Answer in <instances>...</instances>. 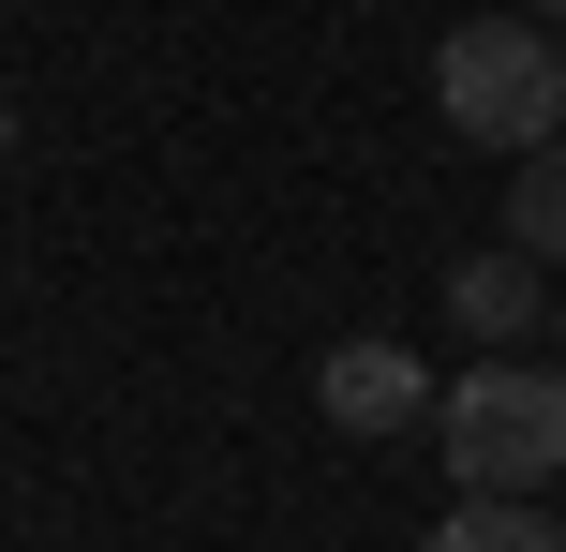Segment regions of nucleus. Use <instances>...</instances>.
Segmentation results:
<instances>
[{
	"instance_id": "nucleus-1",
	"label": "nucleus",
	"mask_w": 566,
	"mask_h": 552,
	"mask_svg": "<svg viewBox=\"0 0 566 552\" xmlns=\"http://www.w3.org/2000/svg\"><path fill=\"white\" fill-rule=\"evenodd\" d=\"M432 119H448L462 149H552L566 135V45L552 15H462L448 45H432Z\"/></svg>"
},
{
	"instance_id": "nucleus-8",
	"label": "nucleus",
	"mask_w": 566,
	"mask_h": 552,
	"mask_svg": "<svg viewBox=\"0 0 566 552\" xmlns=\"http://www.w3.org/2000/svg\"><path fill=\"white\" fill-rule=\"evenodd\" d=\"M537 15H566V0H537Z\"/></svg>"
},
{
	"instance_id": "nucleus-3",
	"label": "nucleus",
	"mask_w": 566,
	"mask_h": 552,
	"mask_svg": "<svg viewBox=\"0 0 566 552\" xmlns=\"http://www.w3.org/2000/svg\"><path fill=\"white\" fill-rule=\"evenodd\" d=\"M313 404H328V434H418V418H432V374H418V344L358 329V344L313 358Z\"/></svg>"
},
{
	"instance_id": "nucleus-5",
	"label": "nucleus",
	"mask_w": 566,
	"mask_h": 552,
	"mask_svg": "<svg viewBox=\"0 0 566 552\" xmlns=\"http://www.w3.org/2000/svg\"><path fill=\"white\" fill-rule=\"evenodd\" d=\"M418 552H566V523H552L537 493H462V508H448V523H432Z\"/></svg>"
},
{
	"instance_id": "nucleus-6",
	"label": "nucleus",
	"mask_w": 566,
	"mask_h": 552,
	"mask_svg": "<svg viewBox=\"0 0 566 552\" xmlns=\"http://www.w3.org/2000/svg\"><path fill=\"white\" fill-rule=\"evenodd\" d=\"M507 239H522V254H566V135L552 149H522V165H507Z\"/></svg>"
},
{
	"instance_id": "nucleus-7",
	"label": "nucleus",
	"mask_w": 566,
	"mask_h": 552,
	"mask_svg": "<svg viewBox=\"0 0 566 552\" xmlns=\"http://www.w3.org/2000/svg\"><path fill=\"white\" fill-rule=\"evenodd\" d=\"M0 165H15V105H0Z\"/></svg>"
},
{
	"instance_id": "nucleus-9",
	"label": "nucleus",
	"mask_w": 566,
	"mask_h": 552,
	"mask_svg": "<svg viewBox=\"0 0 566 552\" xmlns=\"http://www.w3.org/2000/svg\"><path fill=\"white\" fill-rule=\"evenodd\" d=\"M552 329H566V314H552Z\"/></svg>"
},
{
	"instance_id": "nucleus-2",
	"label": "nucleus",
	"mask_w": 566,
	"mask_h": 552,
	"mask_svg": "<svg viewBox=\"0 0 566 552\" xmlns=\"http://www.w3.org/2000/svg\"><path fill=\"white\" fill-rule=\"evenodd\" d=\"M432 418H448V478L462 493H537V478H566V374H537V358H478Z\"/></svg>"
},
{
	"instance_id": "nucleus-4",
	"label": "nucleus",
	"mask_w": 566,
	"mask_h": 552,
	"mask_svg": "<svg viewBox=\"0 0 566 552\" xmlns=\"http://www.w3.org/2000/svg\"><path fill=\"white\" fill-rule=\"evenodd\" d=\"M448 314L478 329V344H522V329L552 314V284H537V254L507 239V254H462V269H448Z\"/></svg>"
}]
</instances>
